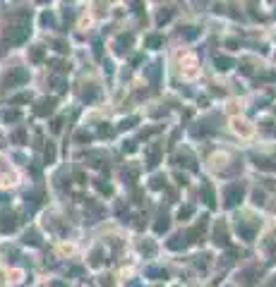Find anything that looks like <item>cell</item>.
<instances>
[{"label": "cell", "instance_id": "cell-1", "mask_svg": "<svg viewBox=\"0 0 276 287\" xmlns=\"http://www.w3.org/2000/svg\"><path fill=\"white\" fill-rule=\"evenodd\" d=\"M240 199H243V184H231L226 189V204L228 206H235Z\"/></svg>", "mask_w": 276, "mask_h": 287}, {"label": "cell", "instance_id": "cell-2", "mask_svg": "<svg viewBox=\"0 0 276 287\" xmlns=\"http://www.w3.org/2000/svg\"><path fill=\"white\" fill-rule=\"evenodd\" d=\"M185 247H187V242H185V237H183V235H175L171 242H168V249H175V251L185 249Z\"/></svg>", "mask_w": 276, "mask_h": 287}, {"label": "cell", "instance_id": "cell-3", "mask_svg": "<svg viewBox=\"0 0 276 287\" xmlns=\"http://www.w3.org/2000/svg\"><path fill=\"white\" fill-rule=\"evenodd\" d=\"M238 232H240V235H243V237H245L247 242H250V239H252V237H254V230H252V228H247L245 223H238Z\"/></svg>", "mask_w": 276, "mask_h": 287}, {"label": "cell", "instance_id": "cell-4", "mask_svg": "<svg viewBox=\"0 0 276 287\" xmlns=\"http://www.w3.org/2000/svg\"><path fill=\"white\" fill-rule=\"evenodd\" d=\"M202 191H204V201H207V206H214L216 201H214V191H211L209 184H204V187H202Z\"/></svg>", "mask_w": 276, "mask_h": 287}, {"label": "cell", "instance_id": "cell-5", "mask_svg": "<svg viewBox=\"0 0 276 287\" xmlns=\"http://www.w3.org/2000/svg\"><path fill=\"white\" fill-rule=\"evenodd\" d=\"M216 67L221 70V72H226V70H231L233 67V60L231 58H216Z\"/></svg>", "mask_w": 276, "mask_h": 287}, {"label": "cell", "instance_id": "cell-6", "mask_svg": "<svg viewBox=\"0 0 276 287\" xmlns=\"http://www.w3.org/2000/svg\"><path fill=\"white\" fill-rule=\"evenodd\" d=\"M254 163H257V168H262V170H276L274 163L267 161V158H254Z\"/></svg>", "mask_w": 276, "mask_h": 287}, {"label": "cell", "instance_id": "cell-7", "mask_svg": "<svg viewBox=\"0 0 276 287\" xmlns=\"http://www.w3.org/2000/svg\"><path fill=\"white\" fill-rule=\"evenodd\" d=\"M166 230H168V218H166V215H161V218H159V223H156V232L161 235V232H166Z\"/></svg>", "mask_w": 276, "mask_h": 287}, {"label": "cell", "instance_id": "cell-8", "mask_svg": "<svg viewBox=\"0 0 276 287\" xmlns=\"http://www.w3.org/2000/svg\"><path fill=\"white\" fill-rule=\"evenodd\" d=\"M216 244L219 247H228V239H226V232L221 228L216 230Z\"/></svg>", "mask_w": 276, "mask_h": 287}, {"label": "cell", "instance_id": "cell-9", "mask_svg": "<svg viewBox=\"0 0 276 287\" xmlns=\"http://www.w3.org/2000/svg\"><path fill=\"white\" fill-rule=\"evenodd\" d=\"M161 43H164V38L161 36H149L147 38V46H149V48H159Z\"/></svg>", "mask_w": 276, "mask_h": 287}, {"label": "cell", "instance_id": "cell-10", "mask_svg": "<svg viewBox=\"0 0 276 287\" xmlns=\"http://www.w3.org/2000/svg\"><path fill=\"white\" fill-rule=\"evenodd\" d=\"M171 10L166 8V10H161V12H159V24H164V22H168V19H171Z\"/></svg>", "mask_w": 276, "mask_h": 287}, {"label": "cell", "instance_id": "cell-11", "mask_svg": "<svg viewBox=\"0 0 276 287\" xmlns=\"http://www.w3.org/2000/svg\"><path fill=\"white\" fill-rule=\"evenodd\" d=\"M178 215H180V220H183V218H190V215H192V206L180 208V211H178Z\"/></svg>", "mask_w": 276, "mask_h": 287}, {"label": "cell", "instance_id": "cell-12", "mask_svg": "<svg viewBox=\"0 0 276 287\" xmlns=\"http://www.w3.org/2000/svg\"><path fill=\"white\" fill-rule=\"evenodd\" d=\"M149 275H154V278H166V271H159V268H149Z\"/></svg>", "mask_w": 276, "mask_h": 287}, {"label": "cell", "instance_id": "cell-13", "mask_svg": "<svg viewBox=\"0 0 276 287\" xmlns=\"http://www.w3.org/2000/svg\"><path fill=\"white\" fill-rule=\"evenodd\" d=\"M183 34H185V38H194V36H197V31H194L192 27H185V31H183Z\"/></svg>", "mask_w": 276, "mask_h": 287}, {"label": "cell", "instance_id": "cell-14", "mask_svg": "<svg viewBox=\"0 0 276 287\" xmlns=\"http://www.w3.org/2000/svg\"><path fill=\"white\" fill-rule=\"evenodd\" d=\"M51 287H65V285H63V282H53Z\"/></svg>", "mask_w": 276, "mask_h": 287}, {"label": "cell", "instance_id": "cell-15", "mask_svg": "<svg viewBox=\"0 0 276 287\" xmlns=\"http://www.w3.org/2000/svg\"><path fill=\"white\" fill-rule=\"evenodd\" d=\"M130 287H140V282H130Z\"/></svg>", "mask_w": 276, "mask_h": 287}]
</instances>
